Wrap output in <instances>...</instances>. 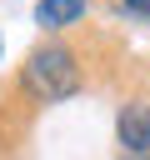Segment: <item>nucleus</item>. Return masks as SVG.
<instances>
[{"label":"nucleus","instance_id":"nucleus-1","mask_svg":"<svg viewBox=\"0 0 150 160\" xmlns=\"http://www.w3.org/2000/svg\"><path fill=\"white\" fill-rule=\"evenodd\" d=\"M20 85L35 95V100H70L80 90V65H75V50L50 40V45H35L25 70H20Z\"/></svg>","mask_w":150,"mask_h":160},{"label":"nucleus","instance_id":"nucleus-2","mask_svg":"<svg viewBox=\"0 0 150 160\" xmlns=\"http://www.w3.org/2000/svg\"><path fill=\"white\" fill-rule=\"evenodd\" d=\"M115 135L125 155H150V100H125L115 115Z\"/></svg>","mask_w":150,"mask_h":160},{"label":"nucleus","instance_id":"nucleus-3","mask_svg":"<svg viewBox=\"0 0 150 160\" xmlns=\"http://www.w3.org/2000/svg\"><path fill=\"white\" fill-rule=\"evenodd\" d=\"M85 10H90V0H40V5H35V25L65 30V25H75Z\"/></svg>","mask_w":150,"mask_h":160},{"label":"nucleus","instance_id":"nucleus-4","mask_svg":"<svg viewBox=\"0 0 150 160\" xmlns=\"http://www.w3.org/2000/svg\"><path fill=\"white\" fill-rule=\"evenodd\" d=\"M120 5H125L130 15H150V0H120Z\"/></svg>","mask_w":150,"mask_h":160},{"label":"nucleus","instance_id":"nucleus-5","mask_svg":"<svg viewBox=\"0 0 150 160\" xmlns=\"http://www.w3.org/2000/svg\"><path fill=\"white\" fill-rule=\"evenodd\" d=\"M140 160H150V155H140Z\"/></svg>","mask_w":150,"mask_h":160}]
</instances>
